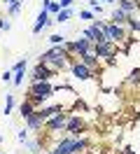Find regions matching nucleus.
<instances>
[{"label": "nucleus", "instance_id": "nucleus-4", "mask_svg": "<svg viewBox=\"0 0 140 154\" xmlns=\"http://www.w3.org/2000/svg\"><path fill=\"white\" fill-rule=\"evenodd\" d=\"M103 33H105V38L110 40V42H117V40H126V33L121 26L117 23H103Z\"/></svg>", "mask_w": 140, "mask_h": 154}, {"label": "nucleus", "instance_id": "nucleus-22", "mask_svg": "<svg viewBox=\"0 0 140 154\" xmlns=\"http://www.w3.org/2000/svg\"><path fill=\"white\" fill-rule=\"evenodd\" d=\"M19 10H21V2H19V0H17V2H12V5H9V14H17Z\"/></svg>", "mask_w": 140, "mask_h": 154}, {"label": "nucleus", "instance_id": "nucleus-23", "mask_svg": "<svg viewBox=\"0 0 140 154\" xmlns=\"http://www.w3.org/2000/svg\"><path fill=\"white\" fill-rule=\"evenodd\" d=\"M58 5H61L63 10H70V5H73V0H58Z\"/></svg>", "mask_w": 140, "mask_h": 154}, {"label": "nucleus", "instance_id": "nucleus-14", "mask_svg": "<svg viewBox=\"0 0 140 154\" xmlns=\"http://www.w3.org/2000/svg\"><path fill=\"white\" fill-rule=\"evenodd\" d=\"M82 63H84L86 68L96 70V68H98V56H96V54H91V51H89V54H82Z\"/></svg>", "mask_w": 140, "mask_h": 154}, {"label": "nucleus", "instance_id": "nucleus-11", "mask_svg": "<svg viewBox=\"0 0 140 154\" xmlns=\"http://www.w3.org/2000/svg\"><path fill=\"white\" fill-rule=\"evenodd\" d=\"M49 72H51V70L40 63V66L35 68V72H33V84H35V82H47V79H49Z\"/></svg>", "mask_w": 140, "mask_h": 154}, {"label": "nucleus", "instance_id": "nucleus-26", "mask_svg": "<svg viewBox=\"0 0 140 154\" xmlns=\"http://www.w3.org/2000/svg\"><path fill=\"white\" fill-rule=\"evenodd\" d=\"M103 2H110V0H103Z\"/></svg>", "mask_w": 140, "mask_h": 154}, {"label": "nucleus", "instance_id": "nucleus-25", "mask_svg": "<svg viewBox=\"0 0 140 154\" xmlns=\"http://www.w3.org/2000/svg\"><path fill=\"white\" fill-rule=\"evenodd\" d=\"M0 28H9V23H7V21H2V19H0Z\"/></svg>", "mask_w": 140, "mask_h": 154}, {"label": "nucleus", "instance_id": "nucleus-13", "mask_svg": "<svg viewBox=\"0 0 140 154\" xmlns=\"http://www.w3.org/2000/svg\"><path fill=\"white\" fill-rule=\"evenodd\" d=\"M47 17H49V12H47V10H42L40 14H37V23L33 26V33H40V30H42L47 23H49V21H47Z\"/></svg>", "mask_w": 140, "mask_h": 154}, {"label": "nucleus", "instance_id": "nucleus-24", "mask_svg": "<svg viewBox=\"0 0 140 154\" xmlns=\"http://www.w3.org/2000/svg\"><path fill=\"white\" fill-rule=\"evenodd\" d=\"M129 79H131V82H138V79H140V70H133Z\"/></svg>", "mask_w": 140, "mask_h": 154}, {"label": "nucleus", "instance_id": "nucleus-16", "mask_svg": "<svg viewBox=\"0 0 140 154\" xmlns=\"http://www.w3.org/2000/svg\"><path fill=\"white\" fill-rule=\"evenodd\" d=\"M33 112H35V103H30V100H26V103H21V117H30L33 115Z\"/></svg>", "mask_w": 140, "mask_h": 154}, {"label": "nucleus", "instance_id": "nucleus-21", "mask_svg": "<svg viewBox=\"0 0 140 154\" xmlns=\"http://www.w3.org/2000/svg\"><path fill=\"white\" fill-rule=\"evenodd\" d=\"M17 70H26V58H21V61L17 63V66L12 68V72H17Z\"/></svg>", "mask_w": 140, "mask_h": 154}, {"label": "nucleus", "instance_id": "nucleus-2", "mask_svg": "<svg viewBox=\"0 0 140 154\" xmlns=\"http://www.w3.org/2000/svg\"><path fill=\"white\" fill-rule=\"evenodd\" d=\"M54 94V87L49 84V82H35L33 87H30V103H42V100H47V98Z\"/></svg>", "mask_w": 140, "mask_h": 154}, {"label": "nucleus", "instance_id": "nucleus-17", "mask_svg": "<svg viewBox=\"0 0 140 154\" xmlns=\"http://www.w3.org/2000/svg\"><path fill=\"white\" fill-rule=\"evenodd\" d=\"M119 10H124L126 14H129V12L135 10V2H133V0H121V2H119Z\"/></svg>", "mask_w": 140, "mask_h": 154}, {"label": "nucleus", "instance_id": "nucleus-5", "mask_svg": "<svg viewBox=\"0 0 140 154\" xmlns=\"http://www.w3.org/2000/svg\"><path fill=\"white\" fill-rule=\"evenodd\" d=\"M65 49H68V51H77L79 56H82V54H89V51H91V40L82 38V40H75V42H65Z\"/></svg>", "mask_w": 140, "mask_h": 154}, {"label": "nucleus", "instance_id": "nucleus-3", "mask_svg": "<svg viewBox=\"0 0 140 154\" xmlns=\"http://www.w3.org/2000/svg\"><path fill=\"white\" fill-rule=\"evenodd\" d=\"M84 149V140H79V138H68V140H63V143L56 145V149L51 154H77Z\"/></svg>", "mask_w": 140, "mask_h": 154}, {"label": "nucleus", "instance_id": "nucleus-6", "mask_svg": "<svg viewBox=\"0 0 140 154\" xmlns=\"http://www.w3.org/2000/svg\"><path fill=\"white\" fill-rule=\"evenodd\" d=\"M84 38H89L93 42V45H98V42H105V33H103V26H98V23H93V26H89L86 28V33H84Z\"/></svg>", "mask_w": 140, "mask_h": 154}, {"label": "nucleus", "instance_id": "nucleus-10", "mask_svg": "<svg viewBox=\"0 0 140 154\" xmlns=\"http://www.w3.org/2000/svg\"><path fill=\"white\" fill-rule=\"evenodd\" d=\"M73 72H75L77 79H89L93 70H91V68H86L84 63H75V66H73Z\"/></svg>", "mask_w": 140, "mask_h": 154}, {"label": "nucleus", "instance_id": "nucleus-9", "mask_svg": "<svg viewBox=\"0 0 140 154\" xmlns=\"http://www.w3.org/2000/svg\"><path fill=\"white\" fill-rule=\"evenodd\" d=\"M26 122H28V128H33V131H37V128H40V126L45 124L47 119L42 117V112H40V110H35V112H33V115L28 117Z\"/></svg>", "mask_w": 140, "mask_h": 154}, {"label": "nucleus", "instance_id": "nucleus-8", "mask_svg": "<svg viewBox=\"0 0 140 154\" xmlns=\"http://www.w3.org/2000/svg\"><path fill=\"white\" fill-rule=\"evenodd\" d=\"M65 124H68V115H54L51 119H47V128L49 131H58V128H65Z\"/></svg>", "mask_w": 140, "mask_h": 154}, {"label": "nucleus", "instance_id": "nucleus-15", "mask_svg": "<svg viewBox=\"0 0 140 154\" xmlns=\"http://www.w3.org/2000/svg\"><path fill=\"white\" fill-rule=\"evenodd\" d=\"M124 21H129V17H126V12H124V10H114V12H112V23L121 26Z\"/></svg>", "mask_w": 140, "mask_h": 154}, {"label": "nucleus", "instance_id": "nucleus-1", "mask_svg": "<svg viewBox=\"0 0 140 154\" xmlns=\"http://www.w3.org/2000/svg\"><path fill=\"white\" fill-rule=\"evenodd\" d=\"M65 58H68V49H65V45H58V47H51L49 51H45L42 58H40V63L54 72V70H61V68L68 66Z\"/></svg>", "mask_w": 140, "mask_h": 154}, {"label": "nucleus", "instance_id": "nucleus-18", "mask_svg": "<svg viewBox=\"0 0 140 154\" xmlns=\"http://www.w3.org/2000/svg\"><path fill=\"white\" fill-rule=\"evenodd\" d=\"M70 17H73V10H63V12H58L56 21H58V23H63V21H68Z\"/></svg>", "mask_w": 140, "mask_h": 154}, {"label": "nucleus", "instance_id": "nucleus-12", "mask_svg": "<svg viewBox=\"0 0 140 154\" xmlns=\"http://www.w3.org/2000/svg\"><path fill=\"white\" fill-rule=\"evenodd\" d=\"M65 128H68V133L77 135V131L82 128V119H79V117H70V119H68V124H65Z\"/></svg>", "mask_w": 140, "mask_h": 154}, {"label": "nucleus", "instance_id": "nucleus-7", "mask_svg": "<svg viewBox=\"0 0 140 154\" xmlns=\"http://www.w3.org/2000/svg\"><path fill=\"white\" fill-rule=\"evenodd\" d=\"M93 54L101 58V56H112L114 54V42L110 40H105V42H98V45H93Z\"/></svg>", "mask_w": 140, "mask_h": 154}, {"label": "nucleus", "instance_id": "nucleus-20", "mask_svg": "<svg viewBox=\"0 0 140 154\" xmlns=\"http://www.w3.org/2000/svg\"><path fill=\"white\" fill-rule=\"evenodd\" d=\"M49 42H51L54 47H58V45H65V40L61 38V35H51V38H49Z\"/></svg>", "mask_w": 140, "mask_h": 154}, {"label": "nucleus", "instance_id": "nucleus-19", "mask_svg": "<svg viewBox=\"0 0 140 154\" xmlns=\"http://www.w3.org/2000/svg\"><path fill=\"white\" fill-rule=\"evenodd\" d=\"M12 105H14V96L9 94L7 100H5V115H9V112H12Z\"/></svg>", "mask_w": 140, "mask_h": 154}]
</instances>
